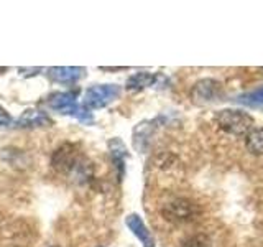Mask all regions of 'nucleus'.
I'll return each mask as SVG.
<instances>
[{
  "label": "nucleus",
  "instance_id": "obj_12",
  "mask_svg": "<svg viewBox=\"0 0 263 247\" xmlns=\"http://www.w3.org/2000/svg\"><path fill=\"white\" fill-rule=\"evenodd\" d=\"M247 148L253 155H263V127H255L247 134Z\"/></svg>",
  "mask_w": 263,
  "mask_h": 247
},
{
  "label": "nucleus",
  "instance_id": "obj_4",
  "mask_svg": "<svg viewBox=\"0 0 263 247\" xmlns=\"http://www.w3.org/2000/svg\"><path fill=\"white\" fill-rule=\"evenodd\" d=\"M120 94V87L117 84H96L90 86L84 94V102L82 105L86 109H101L107 104H110L114 99Z\"/></svg>",
  "mask_w": 263,
  "mask_h": 247
},
{
  "label": "nucleus",
  "instance_id": "obj_7",
  "mask_svg": "<svg viewBox=\"0 0 263 247\" xmlns=\"http://www.w3.org/2000/svg\"><path fill=\"white\" fill-rule=\"evenodd\" d=\"M125 224L128 226L132 233L140 239V242L143 244V247H155V239L138 214H128L125 219Z\"/></svg>",
  "mask_w": 263,
  "mask_h": 247
},
{
  "label": "nucleus",
  "instance_id": "obj_3",
  "mask_svg": "<svg viewBox=\"0 0 263 247\" xmlns=\"http://www.w3.org/2000/svg\"><path fill=\"white\" fill-rule=\"evenodd\" d=\"M164 219L175 224H184V222H191L201 214L199 206L194 204L191 200L186 198H178L175 201H170L164 208L161 209Z\"/></svg>",
  "mask_w": 263,
  "mask_h": 247
},
{
  "label": "nucleus",
  "instance_id": "obj_8",
  "mask_svg": "<svg viewBox=\"0 0 263 247\" xmlns=\"http://www.w3.org/2000/svg\"><path fill=\"white\" fill-rule=\"evenodd\" d=\"M82 73L84 68H78V66H58V68L48 69V76L61 84H71L82 76Z\"/></svg>",
  "mask_w": 263,
  "mask_h": 247
},
{
  "label": "nucleus",
  "instance_id": "obj_10",
  "mask_svg": "<svg viewBox=\"0 0 263 247\" xmlns=\"http://www.w3.org/2000/svg\"><path fill=\"white\" fill-rule=\"evenodd\" d=\"M158 74H152V73H146V71H142V73H137L134 76H130L128 81H127V89L128 91H142L148 86H153L156 84V81H158Z\"/></svg>",
  "mask_w": 263,
  "mask_h": 247
},
{
  "label": "nucleus",
  "instance_id": "obj_5",
  "mask_svg": "<svg viewBox=\"0 0 263 247\" xmlns=\"http://www.w3.org/2000/svg\"><path fill=\"white\" fill-rule=\"evenodd\" d=\"M79 160H81V156L76 150V147L72 144H64L54 152L51 165L58 171L69 175V173L79 168Z\"/></svg>",
  "mask_w": 263,
  "mask_h": 247
},
{
  "label": "nucleus",
  "instance_id": "obj_1",
  "mask_svg": "<svg viewBox=\"0 0 263 247\" xmlns=\"http://www.w3.org/2000/svg\"><path fill=\"white\" fill-rule=\"evenodd\" d=\"M214 120L227 134L232 135H247L253 129V119L243 111L224 109L214 115Z\"/></svg>",
  "mask_w": 263,
  "mask_h": 247
},
{
  "label": "nucleus",
  "instance_id": "obj_11",
  "mask_svg": "<svg viewBox=\"0 0 263 247\" xmlns=\"http://www.w3.org/2000/svg\"><path fill=\"white\" fill-rule=\"evenodd\" d=\"M109 148H110L112 160L119 171V178H122L123 177V163H125V156H127V148L119 138H112L109 142Z\"/></svg>",
  "mask_w": 263,
  "mask_h": 247
},
{
  "label": "nucleus",
  "instance_id": "obj_6",
  "mask_svg": "<svg viewBox=\"0 0 263 247\" xmlns=\"http://www.w3.org/2000/svg\"><path fill=\"white\" fill-rule=\"evenodd\" d=\"M219 94H220V84L214 79H202L193 89V99L197 104L216 101V97Z\"/></svg>",
  "mask_w": 263,
  "mask_h": 247
},
{
  "label": "nucleus",
  "instance_id": "obj_2",
  "mask_svg": "<svg viewBox=\"0 0 263 247\" xmlns=\"http://www.w3.org/2000/svg\"><path fill=\"white\" fill-rule=\"evenodd\" d=\"M48 104L51 109L61 112V114H66V115H74V117L84 123L92 122V115H90L89 109H86L84 105L78 104L76 94L74 93H58L49 97Z\"/></svg>",
  "mask_w": 263,
  "mask_h": 247
},
{
  "label": "nucleus",
  "instance_id": "obj_14",
  "mask_svg": "<svg viewBox=\"0 0 263 247\" xmlns=\"http://www.w3.org/2000/svg\"><path fill=\"white\" fill-rule=\"evenodd\" d=\"M184 247H209V239L205 236H196L184 244Z\"/></svg>",
  "mask_w": 263,
  "mask_h": 247
},
{
  "label": "nucleus",
  "instance_id": "obj_15",
  "mask_svg": "<svg viewBox=\"0 0 263 247\" xmlns=\"http://www.w3.org/2000/svg\"><path fill=\"white\" fill-rule=\"evenodd\" d=\"M12 123V117L2 105H0V127H8Z\"/></svg>",
  "mask_w": 263,
  "mask_h": 247
},
{
  "label": "nucleus",
  "instance_id": "obj_13",
  "mask_svg": "<svg viewBox=\"0 0 263 247\" xmlns=\"http://www.w3.org/2000/svg\"><path fill=\"white\" fill-rule=\"evenodd\" d=\"M238 102L247 104V105H252V107H260L263 105V87L258 91H253L250 94H245L238 97Z\"/></svg>",
  "mask_w": 263,
  "mask_h": 247
},
{
  "label": "nucleus",
  "instance_id": "obj_9",
  "mask_svg": "<svg viewBox=\"0 0 263 247\" xmlns=\"http://www.w3.org/2000/svg\"><path fill=\"white\" fill-rule=\"evenodd\" d=\"M41 126H51V119L45 112L36 109L25 111L20 119L16 120V127H41Z\"/></svg>",
  "mask_w": 263,
  "mask_h": 247
}]
</instances>
